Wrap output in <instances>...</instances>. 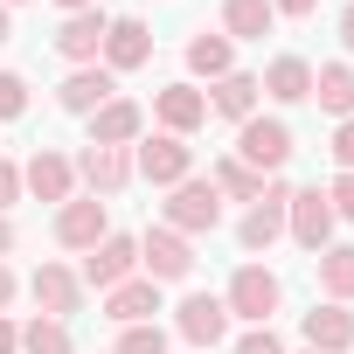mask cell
Masks as SVG:
<instances>
[{
    "label": "cell",
    "instance_id": "obj_16",
    "mask_svg": "<svg viewBox=\"0 0 354 354\" xmlns=\"http://www.w3.org/2000/svg\"><path fill=\"white\" fill-rule=\"evenodd\" d=\"M104 28H111V21H104L97 8L63 15V28H56V56H70L77 70H84V63H97V56H104Z\"/></svg>",
    "mask_w": 354,
    "mask_h": 354
},
{
    "label": "cell",
    "instance_id": "obj_32",
    "mask_svg": "<svg viewBox=\"0 0 354 354\" xmlns=\"http://www.w3.org/2000/svg\"><path fill=\"white\" fill-rule=\"evenodd\" d=\"M236 354H285V340H278L271 326H250V333L236 340Z\"/></svg>",
    "mask_w": 354,
    "mask_h": 354
},
{
    "label": "cell",
    "instance_id": "obj_38",
    "mask_svg": "<svg viewBox=\"0 0 354 354\" xmlns=\"http://www.w3.org/2000/svg\"><path fill=\"white\" fill-rule=\"evenodd\" d=\"M340 42H347V56H354V8L340 15Z\"/></svg>",
    "mask_w": 354,
    "mask_h": 354
},
{
    "label": "cell",
    "instance_id": "obj_2",
    "mask_svg": "<svg viewBox=\"0 0 354 354\" xmlns=\"http://www.w3.org/2000/svg\"><path fill=\"white\" fill-rule=\"evenodd\" d=\"M188 167H195V146L188 139H174V132H153L132 146V174H146L153 188H181L188 181Z\"/></svg>",
    "mask_w": 354,
    "mask_h": 354
},
{
    "label": "cell",
    "instance_id": "obj_27",
    "mask_svg": "<svg viewBox=\"0 0 354 354\" xmlns=\"http://www.w3.org/2000/svg\"><path fill=\"white\" fill-rule=\"evenodd\" d=\"M216 195H230V202H264V174H250L243 160H216Z\"/></svg>",
    "mask_w": 354,
    "mask_h": 354
},
{
    "label": "cell",
    "instance_id": "obj_39",
    "mask_svg": "<svg viewBox=\"0 0 354 354\" xmlns=\"http://www.w3.org/2000/svg\"><path fill=\"white\" fill-rule=\"evenodd\" d=\"M8 250H15V223H8V216H0V257H8Z\"/></svg>",
    "mask_w": 354,
    "mask_h": 354
},
{
    "label": "cell",
    "instance_id": "obj_15",
    "mask_svg": "<svg viewBox=\"0 0 354 354\" xmlns=\"http://www.w3.org/2000/svg\"><path fill=\"white\" fill-rule=\"evenodd\" d=\"M28 292H35V306H42L49 319H70V313H84V278H77L70 264H42V271L28 278Z\"/></svg>",
    "mask_w": 354,
    "mask_h": 354
},
{
    "label": "cell",
    "instance_id": "obj_13",
    "mask_svg": "<svg viewBox=\"0 0 354 354\" xmlns=\"http://www.w3.org/2000/svg\"><path fill=\"white\" fill-rule=\"evenodd\" d=\"M139 63H153V28L139 15H118L104 28V70L118 77V70H139Z\"/></svg>",
    "mask_w": 354,
    "mask_h": 354
},
{
    "label": "cell",
    "instance_id": "obj_18",
    "mask_svg": "<svg viewBox=\"0 0 354 354\" xmlns=\"http://www.w3.org/2000/svg\"><path fill=\"white\" fill-rule=\"evenodd\" d=\"M257 91H264L271 104H306V97H313V63H306V56H271L264 77H257Z\"/></svg>",
    "mask_w": 354,
    "mask_h": 354
},
{
    "label": "cell",
    "instance_id": "obj_3",
    "mask_svg": "<svg viewBox=\"0 0 354 354\" xmlns=\"http://www.w3.org/2000/svg\"><path fill=\"white\" fill-rule=\"evenodd\" d=\"M236 160H243L250 174H278V167L292 160V125H285V118H243V125H236Z\"/></svg>",
    "mask_w": 354,
    "mask_h": 354
},
{
    "label": "cell",
    "instance_id": "obj_33",
    "mask_svg": "<svg viewBox=\"0 0 354 354\" xmlns=\"http://www.w3.org/2000/svg\"><path fill=\"white\" fill-rule=\"evenodd\" d=\"M333 160H340V174H354V118L333 125Z\"/></svg>",
    "mask_w": 354,
    "mask_h": 354
},
{
    "label": "cell",
    "instance_id": "obj_19",
    "mask_svg": "<svg viewBox=\"0 0 354 354\" xmlns=\"http://www.w3.org/2000/svg\"><path fill=\"white\" fill-rule=\"evenodd\" d=\"M139 132H146V111L132 97H111L91 111V146H139Z\"/></svg>",
    "mask_w": 354,
    "mask_h": 354
},
{
    "label": "cell",
    "instance_id": "obj_34",
    "mask_svg": "<svg viewBox=\"0 0 354 354\" xmlns=\"http://www.w3.org/2000/svg\"><path fill=\"white\" fill-rule=\"evenodd\" d=\"M8 202H21V167L0 160V209H8Z\"/></svg>",
    "mask_w": 354,
    "mask_h": 354
},
{
    "label": "cell",
    "instance_id": "obj_30",
    "mask_svg": "<svg viewBox=\"0 0 354 354\" xmlns=\"http://www.w3.org/2000/svg\"><path fill=\"white\" fill-rule=\"evenodd\" d=\"M21 111H28V77L0 70V118H21Z\"/></svg>",
    "mask_w": 354,
    "mask_h": 354
},
{
    "label": "cell",
    "instance_id": "obj_41",
    "mask_svg": "<svg viewBox=\"0 0 354 354\" xmlns=\"http://www.w3.org/2000/svg\"><path fill=\"white\" fill-rule=\"evenodd\" d=\"M8 35H15V21H8V8H0V42H8Z\"/></svg>",
    "mask_w": 354,
    "mask_h": 354
},
{
    "label": "cell",
    "instance_id": "obj_10",
    "mask_svg": "<svg viewBox=\"0 0 354 354\" xmlns=\"http://www.w3.org/2000/svg\"><path fill=\"white\" fill-rule=\"evenodd\" d=\"M174 333H181L188 347H216V340L230 333V306H223L216 292H188L181 306H174Z\"/></svg>",
    "mask_w": 354,
    "mask_h": 354
},
{
    "label": "cell",
    "instance_id": "obj_24",
    "mask_svg": "<svg viewBox=\"0 0 354 354\" xmlns=\"http://www.w3.org/2000/svg\"><path fill=\"white\" fill-rule=\"evenodd\" d=\"M313 97L326 118H354V70L347 63H319L313 70Z\"/></svg>",
    "mask_w": 354,
    "mask_h": 354
},
{
    "label": "cell",
    "instance_id": "obj_20",
    "mask_svg": "<svg viewBox=\"0 0 354 354\" xmlns=\"http://www.w3.org/2000/svg\"><path fill=\"white\" fill-rule=\"evenodd\" d=\"M77 174L91 181V195L104 202V195H118L125 181H132V153L125 146H84V160H77Z\"/></svg>",
    "mask_w": 354,
    "mask_h": 354
},
{
    "label": "cell",
    "instance_id": "obj_42",
    "mask_svg": "<svg viewBox=\"0 0 354 354\" xmlns=\"http://www.w3.org/2000/svg\"><path fill=\"white\" fill-rule=\"evenodd\" d=\"M0 8H15V0H0Z\"/></svg>",
    "mask_w": 354,
    "mask_h": 354
},
{
    "label": "cell",
    "instance_id": "obj_25",
    "mask_svg": "<svg viewBox=\"0 0 354 354\" xmlns=\"http://www.w3.org/2000/svg\"><path fill=\"white\" fill-rule=\"evenodd\" d=\"M313 264H319V292L333 306H354V243H326Z\"/></svg>",
    "mask_w": 354,
    "mask_h": 354
},
{
    "label": "cell",
    "instance_id": "obj_5",
    "mask_svg": "<svg viewBox=\"0 0 354 354\" xmlns=\"http://www.w3.org/2000/svg\"><path fill=\"white\" fill-rule=\"evenodd\" d=\"M223 223V195H216V181H188L174 188V202H167V230L174 236H202V230H216Z\"/></svg>",
    "mask_w": 354,
    "mask_h": 354
},
{
    "label": "cell",
    "instance_id": "obj_23",
    "mask_svg": "<svg viewBox=\"0 0 354 354\" xmlns=\"http://www.w3.org/2000/svg\"><path fill=\"white\" fill-rule=\"evenodd\" d=\"M257 97H264V91H257V77L230 70V77H223V84L209 91V111H216V118H236V125H243V118H257Z\"/></svg>",
    "mask_w": 354,
    "mask_h": 354
},
{
    "label": "cell",
    "instance_id": "obj_43",
    "mask_svg": "<svg viewBox=\"0 0 354 354\" xmlns=\"http://www.w3.org/2000/svg\"><path fill=\"white\" fill-rule=\"evenodd\" d=\"M299 354H313V347H299Z\"/></svg>",
    "mask_w": 354,
    "mask_h": 354
},
{
    "label": "cell",
    "instance_id": "obj_36",
    "mask_svg": "<svg viewBox=\"0 0 354 354\" xmlns=\"http://www.w3.org/2000/svg\"><path fill=\"white\" fill-rule=\"evenodd\" d=\"M0 354H21V326H15L8 313H0Z\"/></svg>",
    "mask_w": 354,
    "mask_h": 354
},
{
    "label": "cell",
    "instance_id": "obj_31",
    "mask_svg": "<svg viewBox=\"0 0 354 354\" xmlns=\"http://www.w3.org/2000/svg\"><path fill=\"white\" fill-rule=\"evenodd\" d=\"M326 202H333V216H340V223H354V174H333Z\"/></svg>",
    "mask_w": 354,
    "mask_h": 354
},
{
    "label": "cell",
    "instance_id": "obj_7",
    "mask_svg": "<svg viewBox=\"0 0 354 354\" xmlns=\"http://www.w3.org/2000/svg\"><path fill=\"white\" fill-rule=\"evenodd\" d=\"M285 202H292V181H264V202H250V216L236 223V243L257 257L285 236Z\"/></svg>",
    "mask_w": 354,
    "mask_h": 354
},
{
    "label": "cell",
    "instance_id": "obj_17",
    "mask_svg": "<svg viewBox=\"0 0 354 354\" xmlns=\"http://www.w3.org/2000/svg\"><path fill=\"white\" fill-rule=\"evenodd\" d=\"M299 333H306L313 354H347V347H354V313L326 299V306H313V313L299 319Z\"/></svg>",
    "mask_w": 354,
    "mask_h": 354
},
{
    "label": "cell",
    "instance_id": "obj_9",
    "mask_svg": "<svg viewBox=\"0 0 354 354\" xmlns=\"http://www.w3.org/2000/svg\"><path fill=\"white\" fill-rule=\"evenodd\" d=\"M153 118H160V132L188 139V132L209 125V91L202 84H167V91H153Z\"/></svg>",
    "mask_w": 354,
    "mask_h": 354
},
{
    "label": "cell",
    "instance_id": "obj_29",
    "mask_svg": "<svg viewBox=\"0 0 354 354\" xmlns=\"http://www.w3.org/2000/svg\"><path fill=\"white\" fill-rule=\"evenodd\" d=\"M118 354H167V333H160V319H146V326H125V333H118Z\"/></svg>",
    "mask_w": 354,
    "mask_h": 354
},
{
    "label": "cell",
    "instance_id": "obj_40",
    "mask_svg": "<svg viewBox=\"0 0 354 354\" xmlns=\"http://www.w3.org/2000/svg\"><path fill=\"white\" fill-rule=\"evenodd\" d=\"M56 8H63V15H84V8H97V0H56Z\"/></svg>",
    "mask_w": 354,
    "mask_h": 354
},
{
    "label": "cell",
    "instance_id": "obj_1",
    "mask_svg": "<svg viewBox=\"0 0 354 354\" xmlns=\"http://www.w3.org/2000/svg\"><path fill=\"white\" fill-rule=\"evenodd\" d=\"M223 306H230V319H243V326H271V313L285 306V285H278L271 264H236Z\"/></svg>",
    "mask_w": 354,
    "mask_h": 354
},
{
    "label": "cell",
    "instance_id": "obj_11",
    "mask_svg": "<svg viewBox=\"0 0 354 354\" xmlns=\"http://www.w3.org/2000/svg\"><path fill=\"white\" fill-rule=\"evenodd\" d=\"M104 236H111V216H104L97 195H70V202L56 209V243H63V250H91V243H104Z\"/></svg>",
    "mask_w": 354,
    "mask_h": 354
},
{
    "label": "cell",
    "instance_id": "obj_21",
    "mask_svg": "<svg viewBox=\"0 0 354 354\" xmlns=\"http://www.w3.org/2000/svg\"><path fill=\"white\" fill-rule=\"evenodd\" d=\"M153 313H160V285L153 278H125V285L104 292V319H118V326H146Z\"/></svg>",
    "mask_w": 354,
    "mask_h": 354
},
{
    "label": "cell",
    "instance_id": "obj_28",
    "mask_svg": "<svg viewBox=\"0 0 354 354\" xmlns=\"http://www.w3.org/2000/svg\"><path fill=\"white\" fill-rule=\"evenodd\" d=\"M21 354H70V319L35 313V319L21 326Z\"/></svg>",
    "mask_w": 354,
    "mask_h": 354
},
{
    "label": "cell",
    "instance_id": "obj_12",
    "mask_svg": "<svg viewBox=\"0 0 354 354\" xmlns=\"http://www.w3.org/2000/svg\"><path fill=\"white\" fill-rule=\"evenodd\" d=\"M21 188H28L35 202H70V195H77V160H63L56 146H42V153L21 167Z\"/></svg>",
    "mask_w": 354,
    "mask_h": 354
},
{
    "label": "cell",
    "instance_id": "obj_22",
    "mask_svg": "<svg viewBox=\"0 0 354 354\" xmlns=\"http://www.w3.org/2000/svg\"><path fill=\"white\" fill-rule=\"evenodd\" d=\"M188 70H195V77H209V84H223V77L236 70V42H230V35L195 28V35H188Z\"/></svg>",
    "mask_w": 354,
    "mask_h": 354
},
{
    "label": "cell",
    "instance_id": "obj_37",
    "mask_svg": "<svg viewBox=\"0 0 354 354\" xmlns=\"http://www.w3.org/2000/svg\"><path fill=\"white\" fill-rule=\"evenodd\" d=\"M8 299H15V271H8V257H0V313H8Z\"/></svg>",
    "mask_w": 354,
    "mask_h": 354
},
{
    "label": "cell",
    "instance_id": "obj_6",
    "mask_svg": "<svg viewBox=\"0 0 354 354\" xmlns=\"http://www.w3.org/2000/svg\"><path fill=\"white\" fill-rule=\"evenodd\" d=\"M139 264H146L153 285H181V278L195 271V250H188V236H174L167 223H153V230L139 236Z\"/></svg>",
    "mask_w": 354,
    "mask_h": 354
},
{
    "label": "cell",
    "instance_id": "obj_4",
    "mask_svg": "<svg viewBox=\"0 0 354 354\" xmlns=\"http://www.w3.org/2000/svg\"><path fill=\"white\" fill-rule=\"evenodd\" d=\"M285 236L299 243V250H326L333 243V202H326V188H292V202H285Z\"/></svg>",
    "mask_w": 354,
    "mask_h": 354
},
{
    "label": "cell",
    "instance_id": "obj_14",
    "mask_svg": "<svg viewBox=\"0 0 354 354\" xmlns=\"http://www.w3.org/2000/svg\"><path fill=\"white\" fill-rule=\"evenodd\" d=\"M118 97V77L111 70H97V63H84V70H70L63 84H56V104L63 111H77V118H91L97 104H111Z\"/></svg>",
    "mask_w": 354,
    "mask_h": 354
},
{
    "label": "cell",
    "instance_id": "obj_35",
    "mask_svg": "<svg viewBox=\"0 0 354 354\" xmlns=\"http://www.w3.org/2000/svg\"><path fill=\"white\" fill-rule=\"evenodd\" d=\"M271 15H292V21H306V15H319V0H271Z\"/></svg>",
    "mask_w": 354,
    "mask_h": 354
},
{
    "label": "cell",
    "instance_id": "obj_8",
    "mask_svg": "<svg viewBox=\"0 0 354 354\" xmlns=\"http://www.w3.org/2000/svg\"><path fill=\"white\" fill-rule=\"evenodd\" d=\"M125 278H139V236H104V243H91L84 250V285H97V292H111V285H125Z\"/></svg>",
    "mask_w": 354,
    "mask_h": 354
},
{
    "label": "cell",
    "instance_id": "obj_26",
    "mask_svg": "<svg viewBox=\"0 0 354 354\" xmlns=\"http://www.w3.org/2000/svg\"><path fill=\"white\" fill-rule=\"evenodd\" d=\"M271 0H223V35L230 42H264L271 35Z\"/></svg>",
    "mask_w": 354,
    "mask_h": 354
}]
</instances>
